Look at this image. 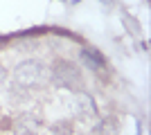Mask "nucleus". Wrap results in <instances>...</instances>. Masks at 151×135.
<instances>
[{"label": "nucleus", "mask_w": 151, "mask_h": 135, "mask_svg": "<svg viewBox=\"0 0 151 135\" xmlns=\"http://www.w3.org/2000/svg\"><path fill=\"white\" fill-rule=\"evenodd\" d=\"M101 2H106V5H113L115 0H101Z\"/></svg>", "instance_id": "f257e3e1"}]
</instances>
